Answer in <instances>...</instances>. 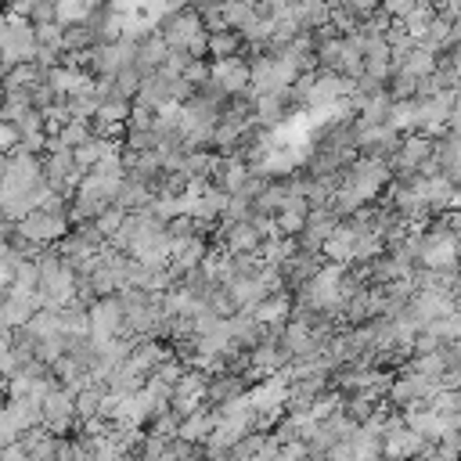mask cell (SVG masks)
<instances>
[{
    "mask_svg": "<svg viewBox=\"0 0 461 461\" xmlns=\"http://www.w3.org/2000/svg\"><path fill=\"white\" fill-rule=\"evenodd\" d=\"M173 4H180V0H173Z\"/></svg>",
    "mask_w": 461,
    "mask_h": 461,
    "instance_id": "cb8c5ba5",
    "label": "cell"
},
{
    "mask_svg": "<svg viewBox=\"0 0 461 461\" xmlns=\"http://www.w3.org/2000/svg\"><path fill=\"white\" fill-rule=\"evenodd\" d=\"M7 162H11V158H7V155H0V184H4V176H7Z\"/></svg>",
    "mask_w": 461,
    "mask_h": 461,
    "instance_id": "7402d4cb",
    "label": "cell"
},
{
    "mask_svg": "<svg viewBox=\"0 0 461 461\" xmlns=\"http://www.w3.org/2000/svg\"><path fill=\"white\" fill-rule=\"evenodd\" d=\"M220 245H223L227 256H249V252H259L263 234L256 230L252 220H238V223L227 220V223L220 227Z\"/></svg>",
    "mask_w": 461,
    "mask_h": 461,
    "instance_id": "5b68a950",
    "label": "cell"
},
{
    "mask_svg": "<svg viewBox=\"0 0 461 461\" xmlns=\"http://www.w3.org/2000/svg\"><path fill=\"white\" fill-rule=\"evenodd\" d=\"M238 47H241V36H234L230 29H227V32H212V36H209V54H216V61L234 58V54H238Z\"/></svg>",
    "mask_w": 461,
    "mask_h": 461,
    "instance_id": "5bb4252c",
    "label": "cell"
},
{
    "mask_svg": "<svg viewBox=\"0 0 461 461\" xmlns=\"http://www.w3.org/2000/svg\"><path fill=\"white\" fill-rule=\"evenodd\" d=\"M202 263H205V241H202V234H194V238H173L169 270H173L176 277H184L187 270H194V267H202Z\"/></svg>",
    "mask_w": 461,
    "mask_h": 461,
    "instance_id": "52a82bcc",
    "label": "cell"
},
{
    "mask_svg": "<svg viewBox=\"0 0 461 461\" xmlns=\"http://www.w3.org/2000/svg\"><path fill=\"white\" fill-rule=\"evenodd\" d=\"M25 331H29L36 342H40V339H54V335H61V321H58V313H50V310H36V313L29 317Z\"/></svg>",
    "mask_w": 461,
    "mask_h": 461,
    "instance_id": "7c38bea8",
    "label": "cell"
},
{
    "mask_svg": "<svg viewBox=\"0 0 461 461\" xmlns=\"http://www.w3.org/2000/svg\"><path fill=\"white\" fill-rule=\"evenodd\" d=\"M335 4H342V7H346L353 18H360V22H364V18H371V14H375V7H378V0H335Z\"/></svg>",
    "mask_w": 461,
    "mask_h": 461,
    "instance_id": "e0dca14e",
    "label": "cell"
},
{
    "mask_svg": "<svg viewBox=\"0 0 461 461\" xmlns=\"http://www.w3.org/2000/svg\"><path fill=\"white\" fill-rule=\"evenodd\" d=\"M94 223L101 227V234H104V238H115V234H119V227L126 223V209L112 205V209H104V212H101V216H97Z\"/></svg>",
    "mask_w": 461,
    "mask_h": 461,
    "instance_id": "9a60e30c",
    "label": "cell"
},
{
    "mask_svg": "<svg viewBox=\"0 0 461 461\" xmlns=\"http://www.w3.org/2000/svg\"><path fill=\"white\" fill-rule=\"evenodd\" d=\"M0 414H4V403H0Z\"/></svg>",
    "mask_w": 461,
    "mask_h": 461,
    "instance_id": "603a6c76",
    "label": "cell"
},
{
    "mask_svg": "<svg viewBox=\"0 0 461 461\" xmlns=\"http://www.w3.org/2000/svg\"><path fill=\"white\" fill-rule=\"evenodd\" d=\"M457 137H461V133H457Z\"/></svg>",
    "mask_w": 461,
    "mask_h": 461,
    "instance_id": "d4e9b609",
    "label": "cell"
},
{
    "mask_svg": "<svg viewBox=\"0 0 461 461\" xmlns=\"http://www.w3.org/2000/svg\"><path fill=\"white\" fill-rule=\"evenodd\" d=\"M126 331V310H122V299L119 295H104L90 306V339L94 346H104L108 339L122 335Z\"/></svg>",
    "mask_w": 461,
    "mask_h": 461,
    "instance_id": "7a4b0ae2",
    "label": "cell"
},
{
    "mask_svg": "<svg viewBox=\"0 0 461 461\" xmlns=\"http://www.w3.org/2000/svg\"><path fill=\"white\" fill-rule=\"evenodd\" d=\"M22 144V133L14 122H0V155H11Z\"/></svg>",
    "mask_w": 461,
    "mask_h": 461,
    "instance_id": "2e32d148",
    "label": "cell"
},
{
    "mask_svg": "<svg viewBox=\"0 0 461 461\" xmlns=\"http://www.w3.org/2000/svg\"><path fill=\"white\" fill-rule=\"evenodd\" d=\"M7 32H11V18L0 14V50H4V43H7Z\"/></svg>",
    "mask_w": 461,
    "mask_h": 461,
    "instance_id": "44dd1931",
    "label": "cell"
},
{
    "mask_svg": "<svg viewBox=\"0 0 461 461\" xmlns=\"http://www.w3.org/2000/svg\"><path fill=\"white\" fill-rule=\"evenodd\" d=\"M18 234H25L32 245H50V241H61V238L68 234V216L32 209V212H29V216L18 223Z\"/></svg>",
    "mask_w": 461,
    "mask_h": 461,
    "instance_id": "277c9868",
    "label": "cell"
},
{
    "mask_svg": "<svg viewBox=\"0 0 461 461\" xmlns=\"http://www.w3.org/2000/svg\"><path fill=\"white\" fill-rule=\"evenodd\" d=\"M418 7H421V0H385L389 18H407V14L418 11Z\"/></svg>",
    "mask_w": 461,
    "mask_h": 461,
    "instance_id": "ac0fdd59",
    "label": "cell"
},
{
    "mask_svg": "<svg viewBox=\"0 0 461 461\" xmlns=\"http://www.w3.org/2000/svg\"><path fill=\"white\" fill-rule=\"evenodd\" d=\"M40 411H43V429L50 436H61L68 432V425L76 421V396L65 389V385H54L43 400H40Z\"/></svg>",
    "mask_w": 461,
    "mask_h": 461,
    "instance_id": "3957f363",
    "label": "cell"
},
{
    "mask_svg": "<svg viewBox=\"0 0 461 461\" xmlns=\"http://www.w3.org/2000/svg\"><path fill=\"white\" fill-rule=\"evenodd\" d=\"M101 400H104V385H86L83 393H76V418L90 421L101 414Z\"/></svg>",
    "mask_w": 461,
    "mask_h": 461,
    "instance_id": "4fadbf2b",
    "label": "cell"
},
{
    "mask_svg": "<svg viewBox=\"0 0 461 461\" xmlns=\"http://www.w3.org/2000/svg\"><path fill=\"white\" fill-rule=\"evenodd\" d=\"M389 184V162L385 158H357L353 166L342 169V187L353 191L360 202H371L382 187Z\"/></svg>",
    "mask_w": 461,
    "mask_h": 461,
    "instance_id": "6da1fadb",
    "label": "cell"
},
{
    "mask_svg": "<svg viewBox=\"0 0 461 461\" xmlns=\"http://www.w3.org/2000/svg\"><path fill=\"white\" fill-rule=\"evenodd\" d=\"M450 130L461 133V94H457V101H454V108H450Z\"/></svg>",
    "mask_w": 461,
    "mask_h": 461,
    "instance_id": "ffe728a7",
    "label": "cell"
},
{
    "mask_svg": "<svg viewBox=\"0 0 461 461\" xmlns=\"http://www.w3.org/2000/svg\"><path fill=\"white\" fill-rule=\"evenodd\" d=\"M216 432V411H205V407H198L194 414H187L184 421H180V432H176V439H184V443H209V436Z\"/></svg>",
    "mask_w": 461,
    "mask_h": 461,
    "instance_id": "30bf717a",
    "label": "cell"
},
{
    "mask_svg": "<svg viewBox=\"0 0 461 461\" xmlns=\"http://www.w3.org/2000/svg\"><path fill=\"white\" fill-rule=\"evenodd\" d=\"M0 461H29V450H25V443L18 439V443L4 447V450H0Z\"/></svg>",
    "mask_w": 461,
    "mask_h": 461,
    "instance_id": "d6986e66",
    "label": "cell"
},
{
    "mask_svg": "<svg viewBox=\"0 0 461 461\" xmlns=\"http://www.w3.org/2000/svg\"><path fill=\"white\" fill-rule=\"evenodd\" d=\"M357 238H360V230H357L353 223H339V227L328 234V241L321 245V252H324L328 259L349 267V263L357 259Z\"/></svg>",
    "mask_w": 461,
    "mask_h": 461,
    "instance_id": "ba28073f",
    "label": "cell"
},
{
    "mask_svg": "<svg viewBox=\"0 0 461 461\" xmlns=\"http://www.w3.org/2000/svg\"><path fill=\"white\" fill-rule=\"evenodd\" d=\"M288 310H292V299H288V292H270L267 299H259L249 313L259 321V324H270V328H277L285 317H288Z\"/></svg>",
    "mask_w": 461,
    "mask_h": 461,
    "instance_id": "8fae6325",
    "label": "cell"
},
{
    "mask_svg": "<svg viewBox=\"0 0 461 461\" xmlns=\"http://www.w3.org/2000/svg\"><path fill=\"white\" fill-rule=\"evenodd\" d=\"M209 79L227 94V97H241L249 86H252V65H245L241 58H227V61H216Z\"/></svg>",
    "mask_w": 461,
    "mask_h": 461,
    "instance_id": "8992f818",
    "label": "cell"
},
{
    "mask_svg": "<svg viewBox=\"0 0 461 461\" xmlns=\"http://www.w3.org/2000/svg\"><path fill=\"white\" fill-rule=\"evenodd\" d=\"M245 389H249V378H245V375L223 371V375L209 378L205 400H209V403H216V407H223V403H234V400H241V396H245Z\"/></svg>",
    "mask_w": 461,
    "mask_h": 461,
    "instance_id": "9c48e42d",
    "label": "cell"
}]
</instances>
